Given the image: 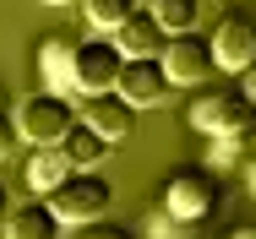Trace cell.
<instances>
[{
  "label": "cell",
  "mask_w": 256,
  "mask_h": 239,
  "mask_svg": "<svg viewBox=\"0 0 256 239\" xmlns=\"http://www.w3.org/2000/svg\"><path fill=\"white\" fill-rule=\"evenodd\" d=\"M246 142H251V147H256V125H251V136H246Z\"/></svg>",
  "instance_id": "25"
},
{
  "label": "cell",
  "mask_w": 256,
  "mask_h": 239,
  "mask_svg": "<svg viewBox=\"0 0 256 239\" xmlns=\"http://www.w3.org/2000/svg\"><path fill=\"white\" fill-rule=\"evenodd\" d=\"M114 93L126 98L131 109H153V103L169 98V76H164V65H158V60H126V65H120Z\"/></svg>",
  "instance_id": "10"
},
{
  "label": "cell",
  "mask_w": 256,
  "mask_h": 239,
  "mask_svg": "<svg viewBox=\"0 0 256 239\" xmlns=\"http://www.w3.org/2000/svg\"><path fill=\"white\" fill-rule=\"evenodd\" d=\"M44 201H50V212L60 218V223H93V218H104V212H109L114 185L104 180L98 169H71V174H66V180H60Z\"/></svg>",
  "instance_id": "1"
},
{
  "label": "cell",
  "mask_w": 256,
  "mask_h": 239,
  "mask_svg": "<svg viewBox=\"0 0 256 239\" xmlns=\"http://www.w3.org/2000/svg\"><path fill=\"white\" fill-rule=\"evenodd\" d=\"M212 207H218V180H212V169H180V174H169V185H164V212H169L174 223L196 229Z\"/></svg>",
  "instance_id": "4"
},
{
  "label": "cell",
  "mask_w": 256,
  "mask_h": 239,
  "mask_svg": "<svg viewBox=\"0 0 256 239\" xmlns=\"http://www.w3.org/2000/svg\"><path fill=\"white\" fill-rule=\"evenodd\" d=\"M246 185H251V196H256V158L246 163Z\"/></svg>",
  "instance_id": "23"
},
{
  "label": "cell",
  "mask_w": 256,
  "mask_h": 239,
  "mask_svg": "<svg viewBox=\"0 0 256 239\" xmlns=\"http://www.w3.org/2000/svg\"><path fill=\"white\" fill-rule=\"evenodd\" d=\"M240 142H246V136H212V152H207V163H212V169H234V158H240Z\"/></svg>",
  "instance_id": "17"
},
{
  "label": "cell",
  "mask_w": 256,
  "mask_h": 239,
  "mask_svg": "<svg viewBox=\"0 0 256 239\" xmlns=\"http://www.w3.org/2000/svg\"><path fill=\"white\" fill-rule=\"evenodd\" d=\"M120 65H126V54L114 49V38H88V44H76V60H71V93H82V98L114 93Z\"/></svg>",
  "instance_id": "5"
},
{
  "label": "cell",
  "mask_w": 256,
  "mask_h": 239,
  "mask_svg": "<svg viewBox=\"0 0 256 239\" xmlns=\"http://www.w3.org/2000/svg\"><path fill=\"white\" fill-rule=\"evenodd\" d=\"M76 5H82V16H88L93 33H114V27L136 11V0H76Z\"/></svg>",
  "instance_id": "16"
},
{
  "label": "cell",
  "mask_w": 256,
  "mask_h": 239,
  "mask_svg": "<svg viewBox=\"0 0 256 239\" xmlns=\"http://www.w3.org/2000/svg\"><path fill=\"white\" fill-rule=\"evenodd\" d=\"M0 109H6V87H0Z\"/></svg>",
  "instance_id": "26"
},
{
  "label": "cell",
  "mask_w": 256,
  "mask_h": 239,
  "mask_svg": "<svg viewBox=\"0 0 256 239\" xmlns=\"http://www.w3.org/2000/svg\"><path fill=\"white\" fill-rule=\"evenodd\" d=\"M148 11L158 16V27L174 38V33H191V27H196V16H202V0H153Z\"/></svg>",
  "instance_id": "15"
},
{
  "label": "cell",
  "mask_w": 256,
  "mask_h": 239,
  "mask_svg": "<svg viewBox=\"0 0 256 239\" xmlns=\"http://www.w3.org/2000/svg\"><path fill=\"white\" fill-rule=\"evenodd\" d=\"M158 65H164L169 87H207V76L218 71L212 44L196 38V33H174V38L164 44V54H158Z\"/></svg>",
  "instance_id": "6"
},
{
  "label": "cell",
  "mask_w": 256,
  "mask_h": 239,
  "mask_svg": "<svg viewBox=\"0 0 256 239\" xmlns=\"http://www.w3.org/2000/svg\"><path fill=\"white\" fill-rule=\"evenodd\" d=\"M11 207H16V201H11V191L0 185V223H6V212H11Z\"/></svg>",
  "instance_id": "21"
},
{
  "label": "cell",
  "mask_w": 256,
  "mask_h": 239,
  "mask_svg": "<svg viewBox=\"0 0 256 239\" xmlns=\"http://www.w3.org/2000/svg\"><path fill=\"white\" fill-rule=\"evenodd\" d=\"M240 76H246V82H240V93H246V98H251V103H256V60H251V65H246V71H240Z\"/></svg>",
  "instance_id": "20"
},
{
  "label": "cell",
  "mask_w": 256,
  "mask_h": 239,
  "mask_svg": "<svg viewBox=\"0 0 256 239\" xmlns=\"http://www.w3.org/2000/svg\"><path fill=\"white\" fill-rule=\"evenodd\" d=\"M71 174V158H66V147H38L33 158H28V185L38 196H50L60 180Z\"/></svg>",
  "instance_id": "13"
},
{
  "label": "cell",
  "mask_w": 256,
  "mask_h": 239,
  "mask_svg": "<svg viewBox=\"0 0 256 239\" xmlns=\"http://www.w3.org/2000/svg\"><path fill=\"white\" fill-rule=\"evenodd\" d=\"M0 239H60V218L50 212V201L38 196L33 207H11V212H6Z\"/></svg>",
  "instance_id": "11"
},
{
  "label": "cell",
  "mask_w": 256,
  "mask_h": 239,
  "mask_svg": "<svg viewBox=\"0 0 256 239\" xmlns=\"http://www.w3.org/2000/svg\"><path fill=\"white\" fill-rule=\"evenodd\" d=\"M109 38H114V49H120L126 60H158L164 44H169V33L158 27V16H153V11H142V5H136V11L109 33Z\"/></svg>",
  "instance_id": "9"
},
{
  "label": "cell",
  "mask_w": 256,
  "mask_h": 239,
  "mask_svg": "<svg viewBox=\"0 0 256 239\" xmlns=\"http://www.w3.org/2000/svg\"><path fill=\"white\" fill-rule=\"evenodd\" d=\"M11 147H16V120L0 109V163H6V152H11Z\"/></svg>",
  "instance_id": "19"
},
{
  "label": "cell",
  "mask_w": 256,
  "mask_h": 239,
  "mask_svg": "<svg viewBox=\"0 0 256 239\" xmlns=\"http://www.w3.org/2000/svg\"><path fill=\"white\" fill-rule=\"evenodd\" d=\"M71 60H76V44H71V38H60V33L38 44V76L50 82V93L71 87Z\"/></svg>",
  "instance_id": "12"
},
{
  "label": "cell",
  "mask_w": 256,
  "mask_h": 239,
  "mask_svg": "<svg viewBox=\"0 0 256 239\" xmlns=\"http://www.w3.org/2000/svg\"><path fill=\"white\" fill-rule=\"evenodd\" d=\"M60 147H66V158H71V169H98L104 158H109V142H104L98 131H88L82 120L71 125V136H66Z\"/></svg>",
  "instance_id": "14"
},
{
  "label": "cell",
  "mask_w": 256,
  "mask_h": 239,
  "mask_svg": "<svg viewBox=\"0 0 256 239\" xmlns=\"http://www.w3.org/2000/svg\"><path fill=\"white\" fill-rule=\"evenodd\" d=\"M71 125H76V109H71V98L66 93H33L22 98V109H16V136H28L33 147H60L71 136Z\"/></svg>",
  "instance_id": "3"
},
{
  "label": "cell",
  "mask_w": 256,
  "mask_h": 239,
  "mask_svg": "<svg viewBox=\"0 0 256 239\" xmlns=\"http://www.w3.org/2000/svg\"><path fill=\"white\" fill-rule=\"evenodd\" d=\"M229 239H256V223H240V229H234Z\"/></svg>",
  "instance_id": "22"
},
{
  "label": "cell",
  "mask_w": 256,
  "mask_h": 239,
  "mask_svg": "<svg viewBox=\"0 0 256 239\" xmlns=\"http://www.w3.org/2000/svg\"><path fill=\"white\" fill-rule=\"evenodd\" d=\"M76 120H82L88 131H98L109 147H114V142H126V136L136 131V109H131L120 93H98V98H88Z\"/></svg>",
  "instance_id": "8"
},
{
  "label": "cell",
  "mask_w": 256,
  "mask_h": 239,
  "mask_svg": "<svg viewBox=\"0 0 256 239\" xmlns=\"http://www.w3.org/2000/svg\"><path fill=\"white\" fill-rule=\"evenodd\" d=\"M44 5H76V0H44Z\"/></svg>",
  "instance_id": "24"
},
{
  "label": "cell",
  "mask_w": 256,
  "mask_h": 239,
  "mask_svg": "<svg viewBox=\"0 0 256 239\" xmlns=\"http://www.w3.org/2000/svg\"><path fill=\"white\" fill-rule=\"evenodd\" d=\"M191 125L207 136H251L256 125V103L240 87H202L191 103Z\"/></svg>",
  "instance_id": "2"
},
{
  "label": "cell",
  "mask_w": 256,
  "mask_h": 239,
  "mask_svg": "<svg viewBox=\"0 0 256 239\" xmlns=\"http://www.w3.org/2000/svg\"><path fill=\"white\" fill-rule=\"evenodd\" d=\"M82 239H136V234L114 218H93V223H82Z\"/></svg>",
  "instance_id": "18"
},
{
  "label": "cell",
  "mask_w": 256,
  "mask_h": 239,
  "mask_svg": "<svg viewBox=\"0 0 256 239\" xmlns=\"http://www.w3.org/2000/svg\"><path fill=\"white\" fill-rule=\"evenodd\" d=\"M207 44H212V60H218L224 71H246V65L256 60V22L234 11V16H224V22L212 27Z\"/></svg>",
  "instance_id": "7"
}]
</instances>
